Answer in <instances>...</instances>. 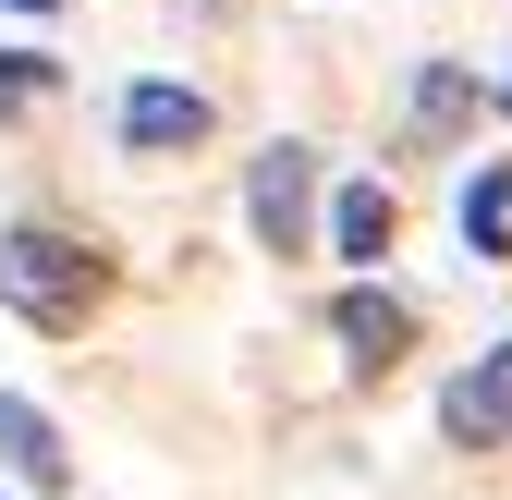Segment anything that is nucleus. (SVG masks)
<instances>
[{"mask_svg":"<svg viewBox=\"0 0 512 500\" xmlns=\"http://www.w3.org/2000/svg\"><path fill=\"white\" fill-rule=\"evenodd\" d=\"M464 244H476V257H512V159H488L464 183Z\"/></svg>","mask_w":512,"mask_h":500,"instance_id":"nucleus-8","label":"nucleus"},{"mask_svg":"<svg viewBox=\"0 0 512 500\" xmlns=\"http://www.w3.org/2000/svg\"><path fill=\"white\" fill-rule=\"evenodd\" d=\"M391 232H403L391 183H342V196H330V257H342V269H378V257H391Z\"/></svg>","mask_w":512,"mask_h":500,"instance_id":"nucleus-7","label":"nucleus"},{"mask_svg":"<svg viewBox=\"0 0 512 500\" xmlns=\"http://www.w3.org/2000/svg\"><path fill=\"white\" fill-rule=\"evenodd\" d=\"M500 110H512V74H500Z\"/></svg>","mask_w":512,"mask_h":500,"instance_id":"nucleus-12","label":"nucleus"},{"mask_svg":"<svg viewBox=\"0 0 512 500\" xmlns=\"http://www.w3.org/2000/svg\"><path fill=\"white\" fill-rule=\"evenodd\" d=\"M244 232L269 244V257H305L317 244V147L305 135H269L244 159Z\"/></svg>","mask_w":512,"mask_h":500,"instance_id":"nucleus-2","label":"nucleus"},{"mask_svg":"<svg viewBox=\"0 0 512 500\" xmlns=\"http://www.w3.org/2000/svg\"><path fill=\"white\" fill-rule=\"evenodd\" d=\"M0 464H13L37 500H61V488H74V452H61V427H49L25 391H0Z\"/></svg>","mask_w":512,"mask_h":500,"instance_id":"nucleus-6","label":"nucleus"},{"mask_svg":"<svg viewBox=\"0 0 512 500\" xmlns=\"http://www.w3.org/2000/svg\"><path fill=\"white\" fill-rule=\"evenodd\" d=\"M0 500H13V488H0Z\"/></svg>","mask_w":512,"mask_h":500,"instance_id":"nucleus-13","label":"nucleus"},{"mask_svg":"<svg viewBox=\"0 0 512 500\" xmlns=\"http://www.w3.org/2000/svg\"><path fill=\"white\" fill-rule=\"evenodd\" d=\"M13 13H37V25H49V13H61V0H13Z\"/></svg>","mask_w":512,"mask_h":500,"instance_id":"nucleus-11","label":"nucleus"},{"mask_svg":"<svg viewBox=\"0 0 512 500\" xmlns=\"http://www.w3.org/2000/svg\"><path fill=\"white\" fill-rule=\"evenodd\" d=\"M330 342H342V354L366 366V379H378V366H391V354L415 342V305H403V293H378V281H354V293L330 305Z\"/></svg>","mask_w":512,"mask_h":500,"instance_id":"nucleus-5","label":"nucleus"},{"mask_svg":"<svg viewBox=\"0 0 512 500\" xmlns=\"http://www.w3.org/2000/svg\"><path fill=\"white\" fill-rule=\"evenodd\" d=\"M208 122H220V110H208L196 86H159V74H147V86H122L110 135L135 147V159H183V147H208Z\"/></svg>","mask_w":512,"mask_h":500,"instance_id":"nucleus-4","label":"nucleus"},{"mask_svg":"<svg viewBox=\"0 0 512 500\" xmlns=\"http://www.w3.org/2000/svg\"><path fill=\"white\" fill-rule=\"evenodd\" d=\"M439 440H452V452H512V342H488L476 366H452V391H439Z\"/></svg>","mask_w":512,"mask_h":500,"instance_id":"nucleus-3","label":"nucleus"},{"mask_svg":"<svg viewBox=\"0 0 512 500\" xmlns=\"http://www.w3.org/2000/svg\"><path fill=\"white\" fill-rule=\"evenodd\" d=\"M61 86V61H37V49H0V122H13L25 98H49Z\"/></svg>","mask_w":512,"mask_h":500,"instance_id":"nucleus-10","label":"nucleus"},{"mask_svg":"<svg viewBox=\"0 0 512 500\" xmlns=\"http://www.w3.org/2000/svg\"><path fill=\"white\" fill-rule=\"evenodd\" d=\"M0 305L61 342V330H86L110 305V257L86 232H61V220H13V232H0Z\"/></svg>","mask_w":512,"mask_h":500,"instance_id":"nucleus-1","label":"nucleus"},{"mask_svg":"<svg viewBox=\"0 0 512 500\" xmlns=\"http://www.w3.org/2000/svg\"><path fill=\"white\" fill-rule=\"evenodd\" d=\"M464 122H476V74L464 61H427L415 74V135H464Z\"/></svg>","mask_w":512,"mask_h":500,"instance_id":"nucleus-9","label":"nucleus"}]
</instances>
